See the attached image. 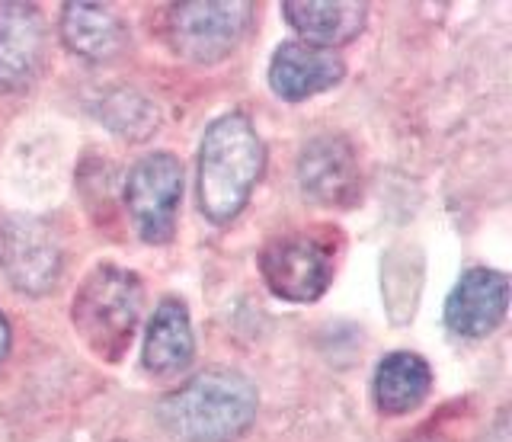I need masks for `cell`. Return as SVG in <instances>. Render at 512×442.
I'll list each match as a JSON object with an SVG mask.
<instances>
[{"instance_id": "obj_17", "label": "cell", "mask_w": 512, "mask_h": 442, "mask_svg": "<svg viewBox=\"0 0 512 442\" xmlns=\"http://www.w3.org/2000/svg\"><path fill=\"white\" fill-rule=\"evenodd\" d=\"M410 442H442V439H436V436H420V439H410Z\"/></svg>"}, {"instance_id": "obj_15", "label": "cell", "mask_w": 512, "mask_h": 442, "mask_svg": "<svg viewBox=\"0 0 512 442\" xmlns=\"http://www.w3.org/2000/svg\"><path fill=\"white\" fill-rule=\"evenodd\" d=\"M432 388V372L423 356L416 353H391L378 366L375 375V398L384 414H410L416 410Z\"/></svg>"}, {"instance_id": "obj_4", "label": "cell", "mask_w": 512, "mask_h": 442, "mask_svg": "<svg viewBox=\"0 0 512 442\" xmlns=\"http://www.w3.org/2000/svg\"><path fill=\"white\" fill-rule=\"evenodd\" d=\"M253 17V4L247 0H228V4H212V0H192V4H176L170 10V42L173 52L189 65H215L228 58L237 42L244 39Z\"/></svg>"}, {"instance_id": "obj_13", "label": "cell", "mask_w": 512, "mask_h": 442, "mask_svg": "<svg viewBox=\"0 0 512 442\" xmlns=\"http://www.w3.org/2000/svg\"><path fill=\"white\" fill-rule=\"evenodd\" d=\"M192 350H196V340H192L186 305L180 298H164L148 324V337H144V369L157 375L183 372L192 362Z\"/></svg>"}, {"instance_id": "obj_7", "label": "cell", "mask_w": 512, "mask_h": 442, "mask_svg": "<svg viewBox=\"0 0 512 442\" xmlns=\"http://www.w3.org/2000/svg\"><path fill=\"white\" fill-rule=\"evenodd\" d=\"M263 279L285 302H317L333 279V260L308 234H288L263 250Z\"/></svg>"}, {"instance_id": "obj_5", "label": "cell", "mask_w": 512, "mask_h": 442, "mask_svg": "<svg viewBox=\"0 0 512 442\" xmlns=\"http://www.w3.org/2000/svg\"><path fill=\"white\" fill-rule=\"evenodd\" d=\"M0 270L23 295H45L64 270L61 238L42 218L13 215L0 228Z\"/></svg>"}, {"instance_id": "obj_11", "label": "cell", "mask_w": 512, "mask_h": 442, "mask_svg": "<svg viewBox=\"0 0 512 442\" xmlns=\"http://www.w3.org/2000/svg\"><path fill=\"white\" fill-rule=\"evenodd\" d=\"M346 74L343 58L333 49H317L308 42H285L272 55L269 84L282 100H308L340 84Z\"/></svg>"}, {"instance_id": "obj_14", "label": "cell", "mask_w": 512, "mask_h": 442, "mask_svg": "<svg viewBox=\"0 0 512 442\" xmlns=\"http://www.w3.org/2000/svg\"><path fill=\"white\" fill-rule=\"evenodd\" d=\"M64 45L87 61H106L125 49V26L109 7L100 4H64L61 13Z\"/></svg>"}, {"instance_id": "obj_2", "label": "cell", "mask_w": 512, "mask_h": 442, "mask_svg": "<svg viewBox=\"0 0 512 442\" xmlns=\"http://www.w3.org/2000/svg\"><path fill=\"white\" fill-rule=\"evenodd\" d=\"M266 164L263 141L244 113L208 125L199 151V205L205 218L224 225L240 215Z\"/></svg>"}, {"instance_id": "obj_3", "label": "cell", "mask_w": 512, "mask_h": 442, "mask_svg": "<svg viewBox=\"0 0 512 442\" xmlns=\"http://www.w3.org/2000/svg\"><path fill=\"white\" fill-rule=\"evenodd\" d=\"M141 318V282L119 266H96L71 305L77 337L100 359H119Z\"/></svg>"}, {"instance_id": "obj_6", "label": "cell", "mask_w": 512, "mask_h": 442, "mask_svg": "<svg viewBox=\"0 0 512 442\" xmlns=\"http://www.w3.org/2000/svg\"><path fill=\"white\" fill-rule=\"evenodd\" d=\"M183 196V167L173 154H148L132 167L125 202L138 234L148 244H167L176 225V205Z\"/></svg>"}, {"instance_id": "obj_10", "label": "cell", "mask_w": 512, "mask_h": 442, "mask_svg": "<svg viewBox=\"0 0 512 442\" xmlns=\"http://www.w3.org/2000/svg\"><path fill=\"white\" fill-rule=\"evenodd\" d=\"M509 308V279L496 270H468L445 302V324L461 337H487L503 324Z\"/></svg>"}, {"instance_id": "obj_1", "label": "cell", "mask_w": 512, "mask_h": 442, "mask_svg": "<svg viewBox=\"0 0 512 442\" xmlns=\"http://www.w3.org/2000/svg\"><path fill=\"white\" fill-rule=\"evenodd\" d=\"M157 414L183 442H231L256 417V388L240 372L208 369L167 394Z\"/></svg>"}, {"instance_id": "obj_12", "label": "cell", "mask_w": 512, "mask_h": 442, "mask_svg": "<svg viewBox=\"0 0 512 442\" xmlns=\"http://www.w3.org/2000/svg\"><path fill=\"white\" fill-rule=\"evenodd\" d=\"M282 13L308 45L333 49L362 33L368 7L356 0H285Z\"/></svg>"}, {"instance_id": "obj_9", "label": "cell", "mask_w": 512, "mask_h": 442, "mask_svg": "<svg viewBox=\"0 0 512 442\" xmlns=\"http://www.w3.org/2000/svg\"><path fill=\"white\" fill-rule=\"evenodd\" d=\"M45 52V23L32 4H0V93H20L36 81Z\"/></svg>"}, {"instance_id": "obj_16", "label": "cell", "mask_w": 512, "mask_h": 442, "mask_svg": "<svg viewBox=\"0 0 512 442\" xmlns=\"http://www.w3.org/2000/svg\"><path fill=\"white\" fill-rule=\"evenodd\" d=\"M7 353H10V324L4 318V311H0V362L7 359Z\"/></svg>"}, {"instance_id": "obj_8", "label": "cell", "mask_w": 512, "mask_h": 442, "mask_svg": "<svg viewBox=\"0 0 512 442\" xmlns=\"http://www.w3.org/2000/svg\"><path fill=\"white\" fill-rule=\"evenodd\" d=\"M298 183L320 205H352L359 199V164L349 141L320 135L298 157Z\"/></svg>"}]
</instances>
